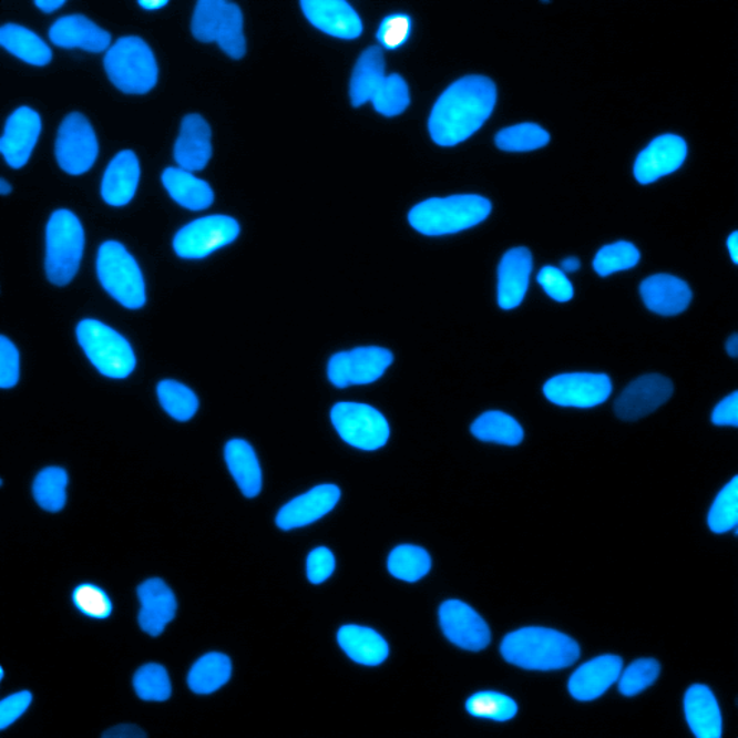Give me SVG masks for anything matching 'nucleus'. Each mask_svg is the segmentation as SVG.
<instances>
[{"instance_id": "obj_41", "label": "nucleus", "mask_w": 738, "mask_h": 738, "mask_svg": "<svg viewBox=\"0 0 738 738\" xmlns=\"http://www.w3.org/2000/svg\"><path fill=\"white\" fill-rule=\"evenodd\" d=\"M467 709L473 717L489 720L508 721L516 716L517 706L514 699L500 693H478L468 699Z\"/></svg>"}, {"instance_id": "obj_30", "label": "nucleus", "mask_w": 738, "mask_h": 738, "mask_svg": "<svg viewBox=\"0 0 738 738\" xmlns=\"http://www.w3.org/2000/svg\"><path fill=\"white\" fill-rule=\"evenodd\" d=\"M225 462L244 496L256 498L262 492V468L250 443L242 439L228 442L225 445Z\"/></svg>"}, {"instance_id": "obj_16", "label": "nucleus", "mask_w": 738, "mask_h": 738, "mask_svg": "<svg viewBox=\"0 0 738 738\" xmlns=\"http://www.w3.org/2000/svg\"><path fill=\"white\" fill-rule=\"evenodd\" d=\"M687 143L675 134L654 139L635 162V177L642 185L652 184L659 177L674 174L687 157Z\"/></svg>"}, {"instance_id": "obj_20", "label": "nucleus", "mask_w": 738, "mask_h": 738, "mask_svg": "<svg viewBox=\"0 0 738 738\" xmlns=\"http://www.w3.org/2000/svg\"><path fill=\"white\" fill-rule=\"evenodd\" d=\"M623 660L619 656L605 655L580 666L568 680V691L578 701H593L619 680Z\"/></svg>"}, {"instance_id": "obj_50", "label": "nucleus", "mask_w": 738, "mask_h": 738, "mask_svg": "<svg viewBox=\"0 0 738 738\" xmlns=\"http://www.w3.org/2000/svg\"><path fill=\"white\" fill-rule=\"evenodd\" d=\"M32 701L31 693L23 691L11 695L0 703V730H4L16 722L23 713L30 708Z\"/></svg>"}, {"instance_id": "obj_33", "label": "nucleus", "mask_w": 738, "mask_h": 738, "mask_svg": "<svg viewBox=\"0 0 738 738\" xmlns=\"http://www.w3.org/2000/svg\"><path fill=\"white\" fill-rule=\"evenodd\" d=\"M232 660L223 654L203 656L191 669L188 685L196 694H213L232 678Z\"/></svg>"}, {"instance_id": "obj_32", "label": "nucleus", "mask_w": 738, "mask_h": 738, "mask_svg": "<svg viewBox=\"0 0 738 738\" xmlns=\"http://www.w3.org/2000/svg\"><path fill=\"white\" fill-rule=\"evenodd\" d=\"M0 44L19 60L31 65L44 66L52 60L51 48L35 32L16 23L2 27Z\"/></svg>"}, {"instance_id": "obj_12", "label": "nucleus", "mask_w": 738, "mask_h": 738, "mask_svg": "<svg viewBox=\"0 0 738 738\" xmlns=\"http://www.w3.org/2000/svg\"><path fill=\"white\" fill-rule=\"evenodd\" d=\"M392 361L394 357L386 348H357L334 355L328 363V377L338 388L371 385L385 376Z\"/></svg>"}, {"instance_id": "obj_49", "label": "nucleus", "mask_w": 738, "mask_h": 738, "mask_svg": "<svg viewBox=\"0 0 738 738\" xmlns=\"http://www.w3.org/2000/svg\"><path fill=\"white\" fill-rule=\"evenodd\" d=\"M335 572V555L332 551L319 546L311 551L308 557V578L310 583L326 582Z\"/></svg>"}, {"instance_id": "obj_29", "label": "nucleus", "mask_w": 738, "mask_h": 738, "mask_svg": "<svg viewBox=\"0 0 738 738\" xmlns=\"http://www.w3.org/2000/svg\"><path fill=\"white\" fill-rule=\"evenodd\" d=\"M340 648L355 663L366 666H377L388 658V645L385 637L378 635L369 627L348 625L338 632Z\"/></svg>"}, {"instance_id": "obj_5", "label": "nucleus", "mask_w": 738, "mask_h": 738, "mask_svg": "<svg viewBox=\"0 0 738 738\" xmlns=\"http://www.w3.org/2000/svg\"><path fill=\"white\" fill-rule=\"evenodd\" d=\"M84 252V229L69 209H59L47 225L45 271L57 286L69 285L79 271Z\"/></svg>"}, {"instance_id": "obj_22", "label": "nucleus", "mask_w": 738, "mask_h": 738, "mask_svg": "<svg viewBox=\"0 0 738 738\" xmlns=\"http://www.w3.org/2000/svg\"><path fill=\"white\" fill-rule=\"evenodd\" d=\"M141 612L139 625L151 636H160L167 623L174 621L176 615V598L174 592L161 578L146 580L137 588Z\"/></svg>"}, {"instance_id": "obj_4", "label": "nucleus", "mask_w": 738, "mask_h": 738, "mask_svg": "<svg viewBox=\"0 0 738 738\" xmlns=\"http://www.w3.org/2000/svg\"><path fill=\"white\" fill-rule=\"evenodd\" d=\"M104 69L110 81L127 94H145L157 83V64L142 38L124 37L109 48Z\"/></svg>"}, {"instance_id": "obj_18", "label": "nucleus", "mask_w": 738, "mask_h": 738, "mask_svg": "<svg viewBox=\"0 0 738 738\" xmlns=\"http://www.w3.org/2000/svg\"><path fill=\"white\" fill-rule=\"evenodd\" d=\"M301 9L311 25L342 40H355L362 33L358 12L344 0H301Z\"/></svg>"}, {"instance_id": "obj_28", "label": "nucleus", "mask_w": 738, "mask_h": 738, "mask_svg": "<svg viewBox=\"0 0 738 738\" xmlns=\"http://www.w3.org/2000/svg\"><path fill=\"white\" fill-rule=\"evenodd\" d=\"M162 182L172 199L181 207L203 211L214 203V193L208 182L199 180L193 172L182 167H167L162 174Z\"/></svg>"}, {"instance_id": "obj_13", "label": "nucleus", "mask_w": 738, "mask_h": 738, "mask_svg": "<svg viewBox=\"0 0 738 738\" xmlns=\"http://www.w3.org/2000/svg\"><path fill=\"white\" fill-rule=\"evenodd\" d=\"M611 378L605 373H562L545 382L544 394L554 404L592 409L611 397Z\"/></svg>"}, {"instance_id": "obj_52", "label": "nucleus", "mask_w": 738, "mask_h": 738, "mask_svg": "<svg viewBox=\"0 0 738 738\" xmlns=\"http://www.w3.org/2000/svg\"><path fill=\"white\" fill-rule=\"evenodd\" d=\"M105 738H145L146 732L136 726H117L105 731Z\"/></svg>"}, {"instance_id": "obj_21", "label": "nucleus", "mask_w": 738, "mask_h": 738, "mask_svg": "<svg viewBox=\"0 0 738 738\" xmlns=\"http://www.w3.org/2000/svg\"><path fill=\"white\" fill-rule=\"evenodd\" d=\"M532 254L529 248L516 247L502 257L498 268V305L502 309L517 308L530 286Z\"/></svg>"}, {"instance_id": "obj_14", "label": "nucleus", "mask_w": 738, "mask_h": 738, "mask_svg": "<svg viewBox=\"0 0 738 738\" xmlns=\"http://www.w3.org/2000/svg\"><path fill=\"white\" fill-rule=\"evenodd\" d=\"M440 626L452 644L467 650L485 649L491 642L486 622L467 603L448 601L440 606Z\"/></svg>"}, {"instance_id": "obj_36", "label": "nucleus", "mask_w": 738, "mask_h": 738, "mask_svg": "<svg viewBox=\"0 0 738 738\" xmlns=\"http://www.w3.org/2000/svg\"><path fill=\"white\" fill-rule=\"evenodd\" d=\"M69 474L61 468H47L33 482V498L42 510L59 512L66 502Z\"/></svg>"}, {"instance_id": "obj_11", "label": "nucleus", "mask_w": 738, "mask_h": 738, "mask_svg": "<svg viewBox=\"0 0 738 738\" xmlns=\"http://www.w3.org/2000/svg\"><path fill=\"white\" fill-rule=\"evenodd\" d=\"M238 234L236 219L227 215H209L177 232L174 250L182 258H204L232 244Z\"/></svg>"}, {"instance_id": "obj_7", "label": "nucleus", "mask_w": 738, "mask_h": 738, "mask_svg": "<svg viewBox=\"0 0 738 738\" xmlns=\"http://www.w3.org/2000/svg\"><path fill=\"white\" fill-rule=\"evenodd\" d=\"M242 9L225 0H199L193 18V33L201 42H217L234 60L246 55Z\"/></svg>"}, {"instance_id": "obj_48", "label": "nucleus", "mask_w": 738, "mask_h": 738, "mask_svg": "<svg viewBox=\"0 0 738 738\" xmlns=\"http://www.w3.org/2000/svg\"><path fill=\"white\" fill-rule=\"evenodd\" d=\"M19 381V352L12 340L0 337V387L12 388Z\"/></svg>"}, {"instance_id": "obj_24", "label": "nucleus", "mask_w": 738, "mask_h": 738, "mask_svg": "<svg viewBox=\"0 0 738 738\" xmlns=\"http://www.w3.org/2000/svg\"><path fill=\"white\" fill-rule=\"evenodd\" d=\"M646 308L663 316H675L687 310L693 291L684 280L669 275L650 276L640 285Z\"/></svg>"}, {"instance_id": "obj_46", "label": "nucleus", "mask_w": 738, "mask_h": 738, "mask_svg": "<svg viewBox=\"0 0 738 738\" xmlns=\"http://www.w3.org/2000/svg\"><path fill=\"white\" fill-rule=\"evenodd\" d=\"M411 19L404 13H394L382 21L377 38L387 50H397L409 40Z\"/></svg>"}, {"instance_id": "obj_1", "label": "nucleus", "mask_w": 738, "mask_h": 738, "mask_svg": "<svg viewBox=\"0 0 738 738\" xmlns=\"http://www.w3.org/2000/svg\"><path fill=\"white\" fill-rule=\"evenodd\" d=\"M496 85L482 75L454 81L431 110L429 132L440 146H457L485 124L495 109Z\"/></svg>"}, {"instance_id": "obj_43", "label": "nucleus", "mask_w": 738, "mask_h": 738, "mask_svg": "<svg viewBox=\"0 0 738 738\" xmlns=\"http://www.w3.org/2000/svg\"><path fill=\"white\" fill-rule=\"evenodd\" d=\"M134 689L145 701H166L172 694L170 675L162 665L147 664L134 675Z\"/></svg>"}, {"instance_id": "obj_37", "label": "nucleus", "mask_w": 738, "mask_h": 738, "mask_svg": "<svg viewBox=\"0 0 738 738\" xmlns=\"http://www.w3.org/2000/svg\"><path fill=\"white\" fill-rule=\"evenodd\" d=\"M157 397H160L163 410L174 417L175 420L188 421L193 419L198 410V399L195 392L181 382L165 380L157 386Z\"/></svg>"}, {"instance_id": "obj_58", "label": "nucleus", "mask_w": 738, "mask_h": 738, "mask_svg": "<svg viewBox=\"0 0 738 738\" xmlns=\"http://www.w3.org/2000/svg\"><path fill=\"white\" fill-rule=\"evenodd\" d=\"M12 193V185H9L7 180H0V194L8 195Z\"/></svg>"}, {"instance_id": "obj_19", "label": "nucleus", "mask_w": 738, "mask_h": 738, "mask_svg": "<svg viewBox=\"0 0 738 738\" xmlns=\"http://www.w3.org/2000/svg\"><path fill=\"white\" fill-rule=\"evenodd\" d=\"M340 491L335 485H319L283 506L276 517L279 529H301L329 514L339 502Z\"/></svg>"}, {"instance_id": "obj_56", "label": "nucleus", "mask_w": 738, "mask_h": 738, "mask_svg": "<svg viewBox=\"0 0 738 738\" xmlns=\"http://www.w3.org/2000/svg\"><path fill=\"white\" fill-rule=\"evenodd\" d=\"M139 4H141L142 8H145L146 11H156V9H161L163 7H166L167 0H157V2H148V0H139Z\"/></svg>"}, {"instance_id": "obj_31", "label": "nucleus", "mask_w": 738, "mask_h": 738, "mask_svg": "<svg viewBox=\"0 0 738 738\" xmlns=\"http://www.w3.org/2000/svg\"><path fill=\"white\" fill-rule=\"evenodd\" d=\"M386 61L380 47H369L359 57L351 79V100L355 107L371 102L385 81Z\"/></svg>"}, {"instance_id": "obj_42", "label": "nucleus", "mask_w": 738, "mask_h": 738, "mask_svg": "<svg viewBox=\"0 0 738 738\" xmlns=\"http://www.w3.org/2000/svg\"><path fill=\"white\" fill-rule=\"evenodd\" d=\"M640 260V253L632 243L619 242L601 248L594 258V270L603 277L613 273L629 270Z\"/></svg>"}, {"instance_id": "obj_44", "label": "nucleus", "mask_w": 738, "mask_h": 738, "mask_svg": "<svg viewBox=\"0 0 738 738\" xmlns=\"http://www.w3.org/2000/svg\"><path fill=\"white\" fill-rule=\"evenodd\" d=\"M660 673L658 660L655 659H637L629 668L622 670L619 677V689L626 697H634V695L645 691L650 685L655 684Z\"/></svg>"}, {"instance_id": "obj_57", "label": "nucleus", "mask_w": 738, "mask_h": 738, "mask_svg": "<svg viewBox=\"0 0 738 738\" xmlns=\"http://www.w3.org/2000/svg\"><path fill=\"white\" fill-rule=\"evenodd\" d=\"M727 352L732 358L737 357V355H738V335H732V337L727 340Z\"/></svg>"}, {"instance_id": "obj_38", "label": "nucleus", "mask_w": 738, "mask_h": 738, "mask_svg": "<svg viewBox=\"0 0 738 738\" xmlns=\"http://www.w3.org/2000/svg\"><path fill=\"white\" fill-rule=\"evenodd\" d=\"M496 146L505 152H530L549 145L550 134L534 123L503 129L495 137Z\"/></svg>"}, {"instance_id": "obj_51", "label": "nucleus", "mask_w": 738, "mask_h": 738, "mask_svg": "<svg viewBox=\"0 0 738 738\" xmlns=\"http://www.w3.org/2000/svg\"><path fill=\"white\" fill-rule=\"evenodd\" d=\"M713 423L717 426H738V392H732L713 411Z\"/></svg>"}, {"instance_id": "obj_47", "label": "nucleus", "mask_w": 738, "mask_h": 738, "mask_svg": "<svg viewBox=\"0 0 738 738\" xmlns=\"http://www.w3.org/2000/svg\"><path fill=\"white\" fill-rule=\"evenodd\" d=\"M536 279H539L540 285L543 286L545 294L549 295L551 299L557 300L560 304L573 299L574 287L562 268L545 266L543 267V270L539 273Z\"/></svg>"}, {"instance_id": "obj_55", "label": "nucleus", "mask_w": 738, "mask_h": 738, "mask_svg": "<svg viewBox=\"0 0 738 738\" xmlns=\"http://www.w3.org/2000/svg\"><path fill=\"white\" fill-rule=\"evenodd\" d=\"M580 268V260L576 257H568L562 263V270L564 273H574Z\"/></svg>"}, {"instance_id": "obj_9", "label": "nucleus", "mask_w": 738, "mask_h": 738, "mask_svg": "<svg viewBox=\"0 0 738 738\" xmlns=\"http://www.w3.org/2000/svg\"><path fill=\"white\" fill-rule=\"evenodd\" d=\"M330 419L344 442L355 449H381L390 439V426L386 417L377 409L359 402H338L330 413Z\"/></svg>"}, {"instance_id": "obj_3", "label": "nucleus", "mask_w": 738, "mask_h": 738, "mask_svg": "<svg viewBox=\"0 0 738 738\" xmlns=\"http://www.w3.org/2000/svg\"><path fill=\"white\" fill-rule=\"evenodd\" d=\"M489 199L479 195H453L430 198L410 211L411 227L424 236H445L472 228L491 214Z\"/></svg>"}, {"instance_id": "obj_2", "label": "nucleus", "mask_w": 738, "mask_h": 738, "mask_svg": "<svg viewBox=\"0 0 738 738\" xmlns=\"http://www.w3.org/2000/svg\"><path fill=\"white\" fill-rule=\"evenodd\" d=\"M501 654L506 663L532 670H557L577 663V642L546 627H524L503 639Z\"/></svg>"}, {"instance_id": "obj_8", "label": "nucleus", "mask_w": 738, "mask_h": 738, "mask_svg": "<svg viewBox=\"0 0 738 738\" xmlns=\"http://www.w3.org/2000/svg\"><path fill=\"white\" fill-rule=\"evenodd\" d=\"M98 275L105 290L127 309L146 304V287L141 267L123 244L107 242L100 247Z\"/></svg>"}, {"instance_id": "obj_10", "label": "nucleus", "mask_w": 738, "mask_h": 738, "mask_svg": "<svg viewBox=\"0 0 738 738\" xmlns=\"http://www.w3.org/2000/svg\"><path fill=\"white\" fill-rule=\"evenodd\" d=\"M99 155V142L93 126L80 113L69 114L61 123L55 143L57 162L70 175L91 170Z\"/></svg>"}, {"instance_id": "obj_34", "label": "nucleus", "mask_w": 738, "mask_h": 738, "mask_svg": "<svg viewBox=\"0 0 738 738\" xmlns=\"http://www.w3.org/2000/svg\"><path fill=\"white\" fill-rule=\"evenodd\" d=\"M474 438L482 442H492L505 445H516L524 439V430L514 417L501 411H488L479 417L472 424Z\"/></svg>"}, {"instance_id": "obj_26", "label": "nucleus", "mask_w": 738, "mask_h": 738, "mask_svg": "<svg viewBox=\"0 0 738 738\" xmlns=\"http://www.w3.org/2000/svg\"><path fill=\"white\" fill-rule=\"evenodd\" d=\"M50 40L61 48H81L90 52H103L110 47L112 35L83 16L59 19L51 27Z\"/></svg>"}, {"instance_id": "obj_27", "label": "nucleus", "mask_w": 738, "mask_h": 738, "mask_svg": "<svg viewBox=\"0 0 738 738\" xmlns=\"http://www.w3.org/2000/svg\"><path fill=\"white\" fill-rule=\"evenodd\" d=\"M685 717L698 738H720L722 718L720 707L711 689L706 685H693L685 694Z\"/></svg>"}, {"instance_id": "obj_15", "label": "nucleus", "mask_w": 738, "mask_h": 738, "mask_svg": "<svg viewBox=\"0 0 738 738\" xmlns=\"http://www.w3.org/2000/svg\"><path fill=\"white\" fill-rule=\"evenodd\" d=\"M673 392L674 386L669 378L658 373L637 378L616 400V414L626 421L639 420L664 406L673 397Z\"/></svg>"}, {"instance_id": "obj_54", "label": "nucleus", "mask_w": 738, "mask_h": 738, "mask_svg": "<svg viewBox=\"0 0 738 738\" xmlns=\"http://www.w3.org/2000/svg\"><path fill=\"white\" fill-rule=\"evenodd\" d=\"M728 252H730L731 260L737 265L738 263V233L735 232L728 237L727 242Z\"/></svg>"}, {"instance_id": "obj_39", "label": "nucleus", "mask_w": 738, "mask_h": 738, "mask_svg": "<svg viewBox=\"0 0 738 738\" xmlns=\"http://www.w3.org/2000/svg\"><path fill=\"white\" fill-rule=\"evenodd\" d=\"M371 102L382 116H399L410 104L409 85L399 74L388 75L373 94Z\"/></svg>"}, {"instance_id": "obj_40", "label": "nucleus", "mask_w": 738, "mask_h": 738, "mask_svg": "<svg viewBox=\"0 0 738 738\" xmlns=\"http://www.w3.org/2000/svg\"><path fill=\"white\" fill-rule=\"evenodd\" d=\"M738 524V478H732L714 501L708 525L716 534L735 530Z\"/></svg>"}, {"instance_id": "obj_17", "label": "nucleus", "mask_w": 738, "mask_h": 738, "mask_svg": "<svg viewBox=\"0 0 738 738\" xmlns=\"http://www.w3.org/2000/svg\"><path fill=\"white\" fill-rule=\"evenodd\" d=\"M42 129L40 114L30 107H19L8 119L2 139H0V152L13 170L25 166L35 147Z\"/></svg>"}, {"instance_id": "obj_23", "label": "nucleus", "mask_w": 738, "mask_h": 738, "mask_svg": "<svg viewBox=\"0 0 738 738\" xmlns=\"http://www.w3.org/2000/svg\"><path fill=\"white\" fill-rule=\"evenodd\" d=\"M175 161L182 170L203 171L213 156L211 127L199 114H188L182 120L180 137L174 148Z\"/></svg>"}, {"instance_id": "obj_6", "label": "nucleus", "mask_w": 738, "mask_h": 738, "mask_svg": "<svg viewBox=\"0 0 738 738\" xmlns=\"http://www.w3.org/2000/svg\"><path fill=\"white\" fill-rule=\"evenodd\" d=\"M76 338L90 362L104 377L123 380L136 368V355L131 344L110 326L93 319L81 320L76 326Z\"/></svg>"}, {"instance_id": "obj_35", "label": "nucleus", "mask_w": 738, "mask_h": 738, "mask_svg": "<svg viewBox=\"0 0 738 738\" xmlns=\"http://www.w3.org/2000/svg\"><path fill=\"white\" fill-rule=\"evenodd\" d=\"M430 568V555L421 546H397L388 558V570H390L392 577L402 580V582H419L420 578L428 576Z\"/></svg>"}, {"instance_id": "obj_45", "label": "nucleus", "mask_w": 738, "mask_h": 738, "mask_svg": "<svg viewBox=\"0 0 738 738\" xmlns=\"http://www.w3.org/2000/svg\"><path fill=\"white\" fill-rule=\"evenodd\" d=\"M73 598L79 611L94 619H105L112 615L113 606L107 594L93 584L76 587Z\"/></svg>"}, {"instance_id": "obj_25", "label": "nucleus", "mask_w": 738, "mask_h": 738, "mask_svg": "<svg viewBox=\"0 0 738 738\" xmlns=\"http://www.w3.org/2000/svg\"><path fill=\"white\" fill-rule=\"evenodd\" d=\"M141 165L136 153L122 151L109 163L102 182V196L112 207H124L136 194Z\"/></svg>"}, {"instance_id": "obj_53", "label": "nucleus", "mask_w": 738, "mask_h": 738, "mask_svg": "<svg viewBox=\"0 0 738 738\" xmlns=\"http://www.w3.org/2000/svg\"><path fill=\"white\" fill-rule=\"evenodd\" d=\"M35 4L42 12L52 13L64 7L65 2L64 0H37Z\"/></svg>"}]
</instances>
